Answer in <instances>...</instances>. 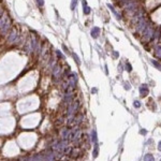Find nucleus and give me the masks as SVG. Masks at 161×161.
<instances>
[{
	"mask_svg": "<svg viewBox=\"0 0 161 161\" xmlns=\"http://www.w3.org/2000/svg\"><path fill=\"white\" fill-rule=\"evenodd\" d=\"M10 24H11V20H10L9 15L6 13H3L2 16L0 17V30H1L2 33H6L9 30Z\"/></svg>",
	"mask_w": 161,
	"mask_h": 161,
	"instance_id": "obj_1",
	"label": "nucleus"
},
{
	"mask_svg": "<svg viewBox=\"0 0 161 161\" xmlns=\"http://www.w3.org/2000/svg\"><path fill=\"white\" fill-rule=\"evenodd\" d=\"M107 6H109V8H110V10L112 11V13H113V14H114L115 16H116V18H117V19H118V20H119V19H121V16H120V15L118 14V13L116 12V10H115L114 8H113V6H111V4L109 3V4H107Z\"/></svg>",
	"mask_w": 161,
	"mask_h": 161,
	"instance_id": "obj_8",
	"label": "nucleus"
},
{
	"mask_svg": "<svg viewBox=\"0 0 161 161\" xmlns=\"http://www.w3.org/2000/svg\"><path fill=\"white\" fill-rule=\"evenodd\" d=\"M83 9H84V14H86V15H88L89 13H90V8H89L88 6H87V3L85 1H83Z\"/></svg>",
	"mask_w": 161,
	"mask_h": 161,
	"instance_id": "obj_9",
	"label": "nucleus"
},
{
	"mask_svg": "<svg viewBox=\"0 0 161 161\" xmlns=\"http://www.w3.org/2000/svg\"><path fill=\"white\" fill-rule=\"evenodd\" d=\"M90 34L93 39H97L99 37V34H100V28L99 27H93L90 31Z\"/></svg>",
	"mask_w": 161,
	"mask_h": 161,
	"instance_id": "obj_7",
	"label": "nucleus"
},
{
	"mask_svg": "<svg viewBox=\"0 0 161 161\" xmlns=\"http://www.w3.org/2000/svg\"><path fill=\"white\" fill-rule=\"evenodd\" d=\"M112 54H113V57H114V58H118V57H119V54H118V52H116V50H114V52H112Z\"/></svg>",
	"mask_w": 161,
	"mask_h": 161,
	"instance_id": "obj_22",
	"label": "nucleus"
},
{
	"mask_svg": "<svg viewBox=\"0 0 161 161\" xmlns=\"http://www.w3.org/2000/svg\"><path fill=\"white\" fill-rule=\"evenodd\" d=\"M133 105H134V107L139 109V107H141V102H140V101H136V100H135L134 102H133Z\"/></svg>",
	"mask_w": 161,
	"mask_h": 161,
	"instance_id": "obj_19",
	"label": "nucleus"
},
{
	"mask_svg": "<svg viewBox=\"0 0 161 161\" xmlns=\"http://www.w3.org/2000/svg\"><path fill=\"white\" fill-rule=\"evenodd\" d=\"M16 38H17V30L16 29H12V31H11L10 36L8 38V41L9 42H14L16 40Z\"/></svg>",
	"mask_w": 161,
	"mask_h": 161,
	"instance_id": "obj_6",
	"label": "nucleus"
},
{
	"mask_svg": "<svg viewBox=\"0 0 161 161\" xmlns=\"http://www.w3.org/2000/svg\"><path fill=\"white\" fill-rule=\"evenodd\" d=\"M72 57H73V59H74V61L76 62L77 64H80V58H79V56H77L75 53H72Z\"/></svg>",
	"mask_w": 161,
	"mask_h": 161,
	"instance_id": "obj_14",
	"label": "nucleus"
},
{
	"mask_svg": "<svg viewBox=\"0 0 161 161\" xmlns=\"http://www.w3.org/2000/svg\"><path fill=\"white\" fill-rule=\"evenodd\" d=\"M160 161H161V160H160Z\"/></svg>",
	"mask_w": 161,
	"mask_h": 161,
	"instance_id": "obj_28",
	"label": "nucleus"
},
{
	"mask_svg": "<svg viewBox=\"0 0 161 161\" xmlns=\"http://www.w3.org/2000/svg\"><path fill=\"white\" fill-rule=\"evenodd\" d=\"M55 160V156L53 153H48L45 155V160L44 161H54Z\"/></svg>",
	"mask_w": 161,
	"mask_h": 161,
	"instance_id": "obj_10",
	"label": "nucleus"
},
{
	"mask_svg": "<svg viewBox=\"0 0 161 161\" xmlns=\"http://www.w3.org/2000/svg\"><path fill=\"white\" fill-rule=\"evenodd\" d=\"M93 142L95 144H98V139H97V131L96 130H93Z\"/></svg>",
	"mask_w": 161,
	"mask_h": 161,
	"instance_id": "obj_13",
	"label": "nucleus"
},
{
	"mask_svg": "<svg viewBox=\"0 0 161 161\" xmlns=\"http://www.w3.org/2000/svg\"><path fill=\"white\" fill-rule=\"evenodd\" d=\"M91 93H97V89H96V88H93V89H91Z\"/></svg>",
	"mask_w": 161,
	"mask_h": 161,
	"instance_id": "obj_26",
	"label": "nucleus"
},
{
	"mask_svg": "<svg viewBox=\"0 0 161 161\" xmlns=\"http://www.w3.org/2000/svg\"><path fill=\"white\" fill-rule=\"evenodd\" d=\"M95 146H96V148H95V150H93V158H97L98 157V154H99V147H98V144H96Z\"/></svg>",
	"mask_w": 161,
	"mask_h": 161,
	"instance_id": "obj_16",
	"label": "nucleus"
},
{
	"mask_svg": "<svg viewBox=\"0 0 161 161\" xmlns=\"http://www.w3.org/2000/svg\"><path fill=\"white\" fill-rule=\"evenodd\" d=\"M30 45H31V52H36L38 48V43H37V38L36 36H31V40H30Z\"/></svg>",
	"mask_w": 161,
	"mask_h": 161,
	"instance_id": "obj_5",
	"label": "nucleus"
},
{
	"mask_svg": "<svg viewBox=\"0 0 161 161\" xmlns=\"http://www.w3.org/2000/svg\"><path fill=\"white\" fill-rule=\"evenodd\" d=\"M76 4H77V0H72V2H71V10H74L75 9V6H76Z\"/></svg>",
	"mask_w": 161,
	"mask_h": 161,
	"instance_id": "obj_17",
	"label": "nucleus"
},
{
	"mask_svg": "<svg viewBox=\"0 0 161 161\" xmlns=\"http://www.w3.org/2000/svg\"><path fill=\"white\" fill-rule=\"evenodd\" d=\"M155 55L158 57V58H161V46H160V45L156 46V48H155Z\"/></svg>",
	"mask_w": 161,
	"mask_h": 161,
	"instance_id": "obj_12",
	"label": "nucleus"
},
{
	"mask_svg": "<svg viewBox=\"0 0 161 161\" xmlns=\"http://www.w3.org/2000/svg\"><path fill=\"white\" fill-rule=\"evenodd\" d=\"M56 53H57V55H58V57H60V58L64 59V56H63V54L60 52V50H56Z\"/></svg>",
	"mask_w": 161,
	"mask_h": 161,
	"instance_id": "obj_21",
	"label": "nucleus"
},
{
	"mask_svg": "<svg viewBox=\"0 0 161 161\" xmlns=\"http://www.w3.org/2000/svg\"><path fill=\"white\" fill-rule=\"evenodd\" d=\"M149 90H148V86H147L146 84H143L140 86V95H141L142 97H146L147 95H148Z\"/></svg>",
	"mask_w": 161,
	"mask_h": 161,
	"instance_id": "obj_4",
	"label": "nucleus"
},
{
	"mask_svg": "<svg viewBox=\"0 0 161 161\" xmlns=\"http://www.w3.org/2000/svg\"><path fill=\"white\" fill-rule=\"evenodd\" d=\"M52 73L53 76H54V80H59L61 77V67L56 64L54 66V68L52 69Z\"/></svg>",
	"mask_w": 161,
	"mask_h": 161,
	"instance_id": "obj_3",
	"label": "nucleus"
},
{
	"mask_svg": "<svg viewBox=\"0 0 161 161\" xmlns=\"http://www.w3.org/2000/svg\"><path fill=\"white\" fill-rule=\"evenodd\" d=\"M126 70L129 71V72H131V71H132V66H131L129 62H126Z\"/></svg>",
	"mask_w": 161,
	"mask_h": 161,
	"instance_id": "obj_18",
	"label": "nucleus"
},
{
	"mask_svg": "<svg viewBox=\"0 0 161 161\" xmlns=\"http://www.w3.org/2000/svg\"><path fill=\"white\" fill-rule=\"evenodd\" d=\"M76 84H77V74L76 73L73 72L72 74L69 76V80H68V85L71 87L72 89H74L76 87Z\"/></svg>",
	"mask_w": 161,
	"mask_h": 161,
	"instance_id": "obj_2",
	"label": "nucleus"
},
{
	"mask_svg": "<svg viewBox=\"0 0 161 161\" xmlns=\"http://www.w3.org/2000/svg\"><path fill=\"white\" fill-rule=\"evenodd\" d=\"M125 85H126V86H125L126 89H130V84L128 85V83H125Z\"/></svg>",
	"mask_w": 161,
	"mask_h": 161,
	"instance_id": "obj_23",
	"label": "nucleus"
},
{
	"mask_svg": "<svg viewBox=\"0 0 161 161\" xmlns=\"http://www.w3.org/2000/svg\"><path fill=\"white\" fill-rule=\"evenodd\" d=\"M158 149H159V150L161 151V141L159 142V144H158Z\"/></svg>",
	"mask_w": 161,
	"mask_h": 161,
	"instance_id": "obj_24",
	"label": "nucleus"
},
{
	"mask_svg": "<svg viewBox=\"0 0 161 161\" xmlns=\"http://www.w3.org/2000/svg\"><path fill=\"white\" fill-rule=\"evenodd\" d=\"M2 14H3V12H2V9L0 8V17H1V16H2Z\"/></svg>",
	"mask_w": 161,
	"mask_h": 161,
	"instance_id": "obj_27",
	"label": "nucleus"
},
{
	"mask_svg": "<svg viewBox=\"0 0 161 161\" xmlns=\"http://www.w3.org/2000/svg\"><path fill=\"white\" fill-rule=\"evenodd\" d=\"M141 133H142V134H146L147 131L146 130H141Z\"/></svg>",
	"mask_w": 161,
	"mask_h": 161,
	"instance_id": "obj_25",
	"label": "nucleus"
},
{
	"mask_svg": "<svg viewBox=\"0 0 161 161\" xmlns=\"http://www.w3.org/2000/svg\"><path fill=\"white\" fill-rule=\"evenodd\" d=\"M37 3L39 6H44V0H37Z\"/></svg>",
	"mask_w": 161,
	"mask_h": 161,
	"instance_id": "obj_20",
	"label": "nucleus"
},
{
	"mask_svg": "<svg viewBox=\"0 0 161 161\" xmlns=\"http://www.w3.org/2000/svg\"><path fill=\"white\" fill-rule=\"evenodd\" d=\"M144 161H155V158L151 154H146L144 156Z\"/></svg>",
	"mask_w": 161,
	"mask_h": 161,
	"instance_id": "obj_11",
	"label": "nucleus"
},
{
	"mask_svg": "<svg viewBox=\"0 0 161 161\" xmlns=\"http://www.w3.org/2000/svg\"><path fill=\"white\" fill-rule=\"evenodd\" d=\"M151 63H153L158 70H161V63H159L157 60H151Z\"/></svg>",
	"mask_w": 161,
	"mask_h": 161,
	"instance_id": "obj_15",
	"label": "nucleus"
}]
</instances>
